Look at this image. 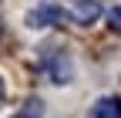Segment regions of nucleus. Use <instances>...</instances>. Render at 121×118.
Segmentation results:
<instances>
[{"label":"nucleus","mask_w":121,"mask_h":118,"mask_svg":"<svg viewBox=\"0 0 121 118\" xmlns=\"http://www.w3.org/2000/svg\"><path fill=\"white\" fill-rule=\"evenodd\" d=\"M71 14H64L60 7H37L27 14V24L30 27H47V24H67Z\"/></svg>","instance_id":"f257e3e1"},{"label":"nucleus","mask_w":121,"mask_h":118,"mask_svg":"<svg viewBox=\"0 0 121 118\" xmlns=\"http://www.w3.org/2000/svg\"><path fill=\"white\" fill-rule=\"evenodd\" d=\"M71 4V20L74 24H94L98 20V14H101V7H98V0H67Z\"/></svg>","instance_id":"f03ea898"},{"label":"nucleus","mask_w":121,"mask_h":118,"mask_svg":"<svg viewBox=\"0 0 121 118\" xmlns=\"http://www.w3.org/2000/svg\"><path fill=\"white\" fill-rule=\"evenodd\" d=\"M0 105H4V81H0Z\"/></svg>","instance_id":"423d86ee"},{"label":"nucleus","mask_w":121,"mask_h":118,"mask_svg":"<svg viewBox=\"0 0 121 118\" xmlns=\"http://www.w3.org/2000/svg\"><path fill=\"white\" fill-rule=\"evenodd\" d=\"M34 111H37V115L44 111V108H40V98H30V101H27V108H24L20 115H34Z\"/></svg>","instance_id":"39448f33"},{"label":"nucleus","mask_w":121,"mask_h":118,"mask_svg":"<svg viewBox=\"0 0 121 118\" xmlns=\"http://www.w3.org/2000/svg\"><path fill=\"white\" fill-rule=\"evenodd\" d=\"M108 27L114 34H121V7H114V10H108Z\"/></svg>","instance_id":"20e7f679"},{"label":"nucleus","mask_w":121,"mask_h":118,"mask_svg":"<svg viewBox=\"0 0 121 118\" xmlns=\"http://www.w3.org/2000/svg\"><path fill=\"white\" fill-rule=\"evenodd\" d=\"M94 118H121V98H101L94 108H91Z\"/></svg>","instance_id":"7ed1b4c3"}]
</instances>
